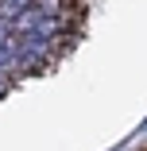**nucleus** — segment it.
<instances>
[{
  "instance_id": "obj_2",
  "label": "nucleus",
  "mask_w": 147,
  "mask_h": 151,
  "mask_svg": "<svg viewBox=\"0 0 147 151\" xmlns=\"http://www.w3.org/2000/svg\"><path fill=\"white\" fill-rule=\"evenodd\" d=\"M143 151H147V147H143Z\"/></svg>"
},
{
  "instance_id": "obj_1",
  "label": "nucleus",
  "mask_w": 147,
  "mask_h": 151,
  "mask_svg": "<svg viewBox=\"0 0 147 151\" xmlns=\"http://www.w3.org/2000/svg\"><path fill=\"white\" fill-rule=\"evenodd\" d=\"M81 0H0V97L50 74L81 43Z\"/></svg>"
}]
</instances>
